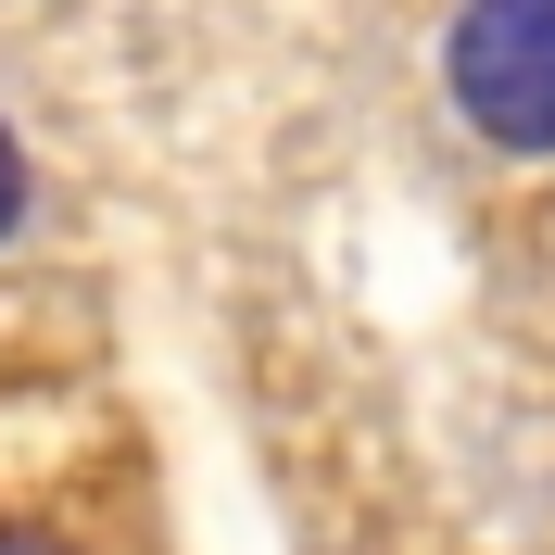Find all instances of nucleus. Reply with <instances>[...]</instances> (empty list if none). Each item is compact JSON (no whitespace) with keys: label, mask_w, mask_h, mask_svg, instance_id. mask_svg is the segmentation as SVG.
I'll use <instances>...</instances> for the list:
<instances>
[{"label":"nucleus","mask_w":555,"mask_h":555,"mask_svg":"<svg viewBox=\"0 0 555 555\" xmlns=\"http://www.w3.org/2000/svg\"><path fill=\"white\" fill-rule=\"evenodd\" d=\"M442 89L492 152H555V0H467L442 38Z\"/></svg>","instance_id":"f257e3e1"},{"label":"nucleus","mask_w":555,"mask_h":555,"mask_svg":"<svg viewBox=\"0 0 555 555\" xmlns=\"http://www.w3.org/2000/svg\"><path fill=\"white\" fill-rule=\"evenodd\" d=\"M0 555H64L51 530H26V518H0Z\"/></svg>","instance_id":"7ed1b4c3"},{"label":"nucleus","mask_w":555,"mask_h":555,"mask_svg":"<svg viewBox=\"0 0 555 555\" xmlns=\"http://www.w3.org/2000/svg\"><path fill=\"white\" fill-rule=\"evenodd\" d=\"M13 215H26V152H13V127H0V241H13Z\"/></svg>","instance_id":"f03ea898"}]
</instances>
